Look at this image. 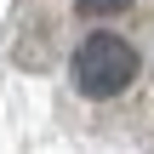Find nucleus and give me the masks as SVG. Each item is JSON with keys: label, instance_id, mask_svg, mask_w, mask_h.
Wrapping results in <instances>:
<instances>
[{"label": "nucleus", "instance_id": "nucleus-2", "mask_svg": "<svg viewBox=\"0 0 154 154\" xmlns=\"http://www.w3.org/2000/svg\"><path fill=\"white\" fill-rule=\"evenodd\" d=\"M131 0H80V11H97V17H109V11H126Z\"/></svg>", "mask_w": 154, "mask_h": 154}, {"label": "nucleus", "instance_id": "nucleus-1", "mask_svg": "<svg viewBox=\"0 0 154 154\" xmlns=\"http://www.w3.org/2000/svg\"><path fill=\"white\" fill-rule=\"evenodd\" d=\"M137 80V51L120 40V34H91L80 51H74V86L86 97H114Z\"/></svg>", "mask_w": 154, "mask_h": 154}]
</instances>
